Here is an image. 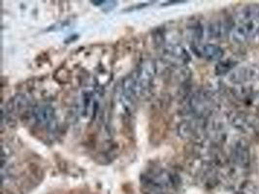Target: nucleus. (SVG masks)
Wrapping results in <instances>:
<instances>
[{"label":"nucleus","mask_w":259,"mask_h":194,"mask_svg":"<svg viewBox=\"0 0 259 194\" xmlns=\"http://www.w3.org/2000/svg\"><path fill=\"white\" fill-rule=\"evenodd\" d=\"M259 32V18L250 19L236 22V24L231 27L230 37L234 42L243 44L250 41Z\"/></svg>","instance_id":"1"},{"label":"nucleus","mask_w":259,"mask_h":194,"mask_svg":"<svg viewBox=\"0 0 259 194\" xmlns=\"http://www.w3.org/2000/svg\"><path fill=\"white\" fill-rule=\"evenodd\" d=\"M34 117L39 126L45 129H53L56 126L55 110L49 105L38 106L34 110Z\"/></svg>","instance_id":"2"},{"label":"nucleus","mask_w":259,"mask_h":194,"mask_svg":"<svg viewBox=\"0 0 259 194\" xmlns=\"http://www.w3.org/2000/svg\"><path fill=\"white\" fill-rule=\"evenodd\" d=\"M234 156L235 161L238 165H240L242 168H246L251 161V154L249 147L244 143H239L234 151Z\"/></svg>","instance_id":"3"},{"label":"nucleus","mask_w":259,"mask_h":194,"mask_svg":"<svg viewBox=\"0 0 259 194\" xmlns=\"http://www.w3.org/2000/svg\"><path fill=\"white\" fill-rule=\"evenodd\" d=\"M200 54L203 58L209 61H219L222 59L224 53L223 50L215 44H207L200 48Z\"/></svg>","instance_id":"4"},{"label":"nucleus","mask_w":259,"mask_h":194,"mask_svg":"<svg viewBox=\"0 0 259 194\" xmlns=\"http://www.w3.org/2000/svg\"><path fill=\"white\" fill-rule=\"evenodd\" d=\"M259 75V72L252 67H242L232 74L233 81L236 83H246Z\"/></svg>","instance_id":"5"},{"label":"nucleus","mask_w":259,"mask_h":194,"mask_svg":"<svg viewBox=\"0 0 259 194\" xmlns=\"http://www.w3.org/2000/svg\"><path fill=\"white\" fill-rule=\"evenodd\" d=\"M233 123L234 126L244 131H251L255 128V121L251 116H248L246 114H239L237 116H234Z\"/></svg>","instance_id":"6"},{"label":"nucleus","mask_w":259,"mask_h":194,"mask_svg":"<svg viewBox=\"0 0 259 194\" xmlns=\"http://www.w3.org/2000/svg\"><path fill=\"white\" fill-rule=\"evenodd\" d=\"M233 67H234V64L231 63L230 61L220 62L217 64L216 67V73L217 75H223V74L228 73Z\"/></svg>","instance_id":"7"},{"label":"nucleus","mask_w":259,"mask_h":194,"mask_svg":"<svg viewBox=\"0 0 259 194\" xmlns=\"http://www.w3.org/2000/svg\"><path fill=\"white\" fill-rule=\"evenodd\" d=\"M117 5L116 1H105L104 4L102 5V9L104 12H110L112 11Z\"/></svg>","instance_id":"8"},{"label":"nucleus","mask_w":259,"mask_h":194,"mask_svg":"<svg viewBox=\"0 0 259 194\" xmlns=\"http://www.w3.org/2000/svg\"><path fill=\"white\" fill-rule=\"evenodd\" d=\"M175 3L177 4H181V3H186V1H169V2H166L163 4V6H168V5H174Z\"/></svg>","instance_id":"9"},{"label":"nucleus","mask_w":259,"mask_h":194,"mask_svg":"<svg viewBox=\"0 0 259 194\" xmlns=\"http://www.w3.org/2000/svg\"></svg>","instance_id":"10"}]
</instances>
